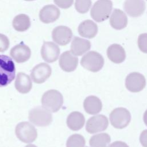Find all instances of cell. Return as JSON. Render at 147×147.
Masks as SVG:
<instances>
[{"mask_svg": "<svg viewBox=\"0 0 147 147\" xmlns=\"http://www.w3.org/2000/svg\"><path fill=\"white\" fill-rule=\"evenodd\" d=\"M91 4V0H75V7L77 11L84 14L89 10Z\"/></svg>", "mask_w": 147, "mask_h": 147, "instance_id": "obj_27", "label": "cell"}, {"mask_svg": "<svg viewBox=\"0 0 147 147\" xmlns=\"http://www.w3.org/2000/svg\"><path fill=\"white\" fill-rule=\"evenodd\" d=\"M146 85L145 77L138 72H131L129 74L125 80V86L128 90L133 92H138L142 90Z\"/></svg>", "mask_w": 147, "mask_h": 147, "instance_id": "obj_8", "label": "cell"}, {"mask_svg": "<svg viewBox=\"0 0 147 147\" xmlns=\"http://www.w3.org/2000/svg\"><path fill=\"white\" fill-rule=\"evenodd\" d=\"M10 45L9 38L4 34L0 33V52H5L6 51Z\"/></svg>", "mask_w": 147, "mask_h": 147, "instance_id": "obj_29", "label": "cell"}, {"mask_svg": "<svg viewBox=\"0 0 147 147\" xmlns=\"http://www.w3.org/2000/svg\"><path fill=\"white\" fill-rule=\"evenodd\" d=\"M25 147H37V146H36V145H33V144H29V145H26Z\"/></svg>", "mask_w": 147, "mask_h": 147, "instance_id": "obj_34", "label": "cell"}, {"mask_svg": "<svg viewBox=\"0 0 147 147\" xmlns=\"http://www.w3.org/2000/svg\"><path fill=\"white\" fill-rule=\"evenodd\" d=\"M30 122L37 126L49 125L52 121V115L49 111L43 107H36L31 109L28 115Z\"/></svg>", "mask_w": 147, "mask_h": 147, "instance_id": "obj_5", "label": "cell"}, {"mask_svg": "<svg viewBox=\"0 0 147 147\" xmlns=\"http://www.w3.org/2000/svg\"><path fill=\"white\" fill-rule=\"evenodd\" d=\"M16 68L12 59L0 55V87L9 84L15 78Z\"/></svg>", "mask_w": 147, "mask_h": 147, "instance_id": "obj_1", "label": "cell"}, {"mask_svg": "<svg viewBox=\"0 0 147 147\" xmlns=\"http://www.w3.org/2000/svg\"><path fill=\"white\" fill-rule=\"evenodd\" d=\"M131 119L129 111L125 108L118 107L113 110L110 114L111 124L117 129H123L127 126Z\"/></svg>", "mask_w": 147, "mask_h": 147, "instance_id": "obj_7", "label": "cell"}, {"mask_svg": "<svg viewBox=\"0 0 147 147\" xmlns=\"http://www.w3.org/2000/svg\"><path fill=\"white\" fill-rule=\"evenodd\" d=\"M86 141L84 137L79 134H74L71 136L67 140V147H84Z\"/></svg>", "mask_w": 147, "mask_h": 147, "instance_id": "obj_26", "label": "cell"}, {"mask_svg": "<svg viewBox=\"0 0 147 147\" xmlns=\"http://www.w3.org/2000/svg\"><path fill=\"white\" fill-rule=\"evenodd\" d=\"M145 7L144 0H125L123 5L126 13L133 17L140 16L144 12Z\"/></svg>", "mask_w": 147, "mask_h": 147, "instance_id": "obj_14", "label": "cell"}, {"mask_svg": "<svg viewBox=\"0 0 147 147\" xmlns=\"http://www.w3.org/2000/svg\"><path fill=\"white\" fill-rule=\"evenodd\" d=\"M78 64V58L71 51L63 52L59 59L60 68L65 72H70L76 69Z\"/></svg>", "mask_w": 147, "mask_h": 147, "instance_id": "obj_13", "label": "cell"}, {"mask_svg": "<svg viewBox=\"0 0 147 147\" xmlns=\"http://www.w3.org/2000/svg\"><path fill=\"white\" fill-rule=\"evenodd\" d=\"M140 141L143 147H147V130L142 131L141 133Z\"/></svg>", "mask_w": 147, "mask_h": 147, "instance_id": "obj_31", "label": "cell"}, {"mask_svg": "<svg viewBox=\"0 0 147 147\" xmlns=\"http://www.w3.org/2000/svg\"><path fill=\"white\" fill-rule=\"evenodd\" d=\"M25 1H34V0H25Z\"/></svg>", "mask_w": 147, "mask_h": 147, "instance_id": "obj_35", "label": "cell"}, {"mask_svg": "<svg viewBox=\"0 0 147 147\" xmlns=\"http://www.w3.org/2000/svg\"><path fill=\"white\" fill-rule=\"evenodd\" d=\"M55 3L62 9H68L73 4L74 0H53Z\"/></svg>", "mask_w": 147, "mask_h": 147, "instance_id": "obj_30", "label": "cell"}, {"mask_svg": "<svg viewBox=\"0 0 147 147\" xmlns=\"http://www.w3.org/2000/svg\"><path fill=\"white\" fill-rule=\"evenodd\" d=\"M52 37L56 43L64 46L70 42L72 37V32L67 26H58L52 30Z\"/></svg>", "mask_w": 147, "mask_h": 147, "instance_id": "obj_11", "label": "cell"}, {"mask_svg": "<svg viewBox=\"0 0 147 147\" xmlns=\"http://www.w3.org/2000/svg\"><path fill=\"white\" fill-rule=\"evenodd\" d=\"M41 103L44 108L50 112L55 113L59 110L63 103L62 94L56 90H50L42 96Z\"/></svg>", "mask_w": 147, "mask_h": 147, "instance_id": "obj_2", "label": "cell"}, {"mask_svg": "<svg viewBox=\"0 0 147 147\" xmlns=\"http://www.w3.org/2000/svg\"><path fill=\"white\" fill-rule=\"evenodd\" d=\"M110 141V136L107 133H103L92 136L89 143L91 147H107Z\"/></svg>", "mask_w": 147, "mask_h": 147, "instance_id": "obj_25", "label": "cell"}, {"mask_svg": "<svg viewBox=\"0 0 147 147\" xmlns=\"http://www.w3.org/2000/svg\"><path fill=\"white\" fill-rule=\"evenodd\" d=\"M138 46L142 52L147 53V33H142L138 36Z\"/></svg>", "mask_w": 147, "mask_h": 147, "instance_id": "obj_28", "label": "cell"}, {"mask_svg": "<svg viewBox=\"0 0 147 147\" xmlns=\"http://www.w3.org/2000/svg\"><path fill=\"white\" fill-rule=\"evenodd\" d=\"M52 73L51 67L47 63H41L36 65L32 70L31 78L32 80L37 84L45 82Z\"/></svg>", "mask_w": 147, "mask_h": 147, "instance_id": "obj_10", "label": "cell"}, {"mask_svg": "<svg viewBox=\"0 0 147 147\" xmlns=\"http://www.w3.org/2000/svg\"><path fill=\"white\" fill-rule=\"evenodd\" d=\"M109 147H129V146L122 141H115L113 142Z\"/></svg>", "mask_w": 147, "mask_h": 147, "instance_id": "obj_32", "label": "cell"}, {"mask_svg": "<svg viewBox=\"0 0 147 147\" xmlns=\"http://www.w3.org/2000/svg\"><path fill=\"white\" fill-rule=\"evenodd\" d=\"M79 34L83 37L92 38L98 32L97 25L90 20H87L80 24L78 26Z\"/></svg>", "mask_w": 147, "mask_h": 147, "instance_id": "obj_18", "label": "cell"}, {"mask_svg": "<svg viewBox=\"0 0 147 147\" xmlns=\"http://www.w3.org/2000/svg\"><path fill=\"white\" fill-rule=\"evenodd\" d=\"M112 8L111 0H98L91 9V16L96 22L104 21L109 18Z\"/></svg>", "mask_w": 147, "mask_h": 147, "instance_id": "obj_3", "label": "cell"}, {"mask_svg": "<svg viewBox=\"0 0 147 147\" xmlns=\"http://www.w3.org/2000/svg\"><path fill=\"white\" fill-rule=\"evenodd\" d=\"M14 85L16 90L21 94L29 92L32 87V83L29 76L22 72L17 74Z\"/></svg>", "mask_w": 147, "mask_h": 147, "instance_id": "obj_17", "label": "cell"}, {"mask_svg": "<svg viewBox=\"0 0 147 147\" xmlns=\"http://www.w3.org/2000/svg\"><path fill=\"white\" fill-rule=\"evenodd\" d=\"M85 123V118L83 114L78 111H74L69 114L67 119L68 127L73 131L81 129Z\"/></svg>", "mask_w": 147, "mask_h": 147, "instance_id": "obj_23", "label": "cell"}, {"mask_svg": "<svg viewBox=\"0 0 147 147\" xmlns=\"http://www.w3.org/2000/svg\"><path fill=\"white\" fill-rule=\"evenodd\" d=\"M110 24L115 29H122L127 26V17L123 11L115 9L113 10L111 15Z\"/></svg>", "mask_w": 147, "mask_h": 147, "instance_id": "obj_19", "label": "cell"}, {"mask_svg": "<svg viewBox=\"0 0 147 147\" xmlns=\"http://www.w3.org/2000/svg\"><path fill=\"white\" fill-rule=\"evenodd\" d=\"M109 125L107 117L103 115H97L91 117L86 123V129L91 134L96 133L106 130Z\"/></svg>", "mask_w": 147, "mask_h": 147, "instance_id": "obj_9", "label": "cell"}, {"mask_svg": "<svg viewBox=\"0 0 147 147\" xmlns=\"http://www.w3.org/2000/svg\"><path fill=\"white\" fill-rule=\"evenodd\" d=\"M41 55L44 61L48 63L56 61L60 55V48L54 42L45 41L41 47Z\"/></svg>", "mask_w": 147, "mask_h": 147, "instance_id": "obj_12", "label": "cell"}, {"mask_svg": "<svg viewBox=\"0 0 147 147\" xmlns=\"http://www.w3.org/2000/svg\"><path fill=\"white\" fill-rule=\"evenodd\" d=\"M91 42L86 39L75 37L71 45V52L76 56H81L90 50Z\"/></svg>", "mask_w": 147, "mask_h": 147, "instance_id": "obj_20", "label": "cell"}, {"mask_svg": "<svg viewBox=\"0 0 147 147\" xmlns=\"http://www.w3.org/2000/svg\"><path fill=\"white\" fill-rule=\"evenodd\" d=\"M80 64L85 69L96 72L102 68L104 65V59L98 52L90 51L82 57Z\"/></svg>", "mask_w": 147, "mask_h": 147, "instance_id": "obj_4", "label": "cell"}, {"mask_svg": "<svg viewBox=\"0 0 147 147\" xmlns=\"http://www.w3.org/2000/svg\"><path fill=\"white\" fill-rule=\"evenodd\" d=\"M60 14V10L56 6L48 5L41 9L39 13V17L42 22L49 24L56 21L59 18Z\"/></svg>", "mask_w": 147, "mask_h": 147, "instance_id": "obj_16", "label": "cell"}, {"mask_svg": "<svg viewBox=\"0 0 147 147\" xmlns=\"http://www.w3.org/2000/svg\"><path fill=\"white\" fill-rule=\"evenodd\" d=\"M143 119H144V122L145 123V125L147 126V110L145 111V112L144 114V116H143Z\"/></svg>", "mask_w": 147, "mask_h": 147, "instance_id": "obj_33", "label": "cell"}, {"mask_svg": "<svg viewBox=\"0 0 147 147\" xmlns=\"http://www.w3.org/2000/svg\"><path fill=\"white\" fill-rule=\"evenodd\" d=\"M10 55L17 63H24L30 57L31 51L28 46L22 43L13 47Z\"/></svg>", "mask_w": 147, "mask_h": 147, "instance_id": "obj_15", "label": "cell"}, {"mask_svg": "<svg viewBox=\"0 0 147 147\" xmlns=\"http://www.w3.org/2000/svg\"><path fill=\"white\" fill-rule=\"evenodd\" d=\"M83 107L86 113L89 114H96L99 113L102 108L101 100L96 96H87L84 100Z\"/></svg>", "mask_w": 147, "mask_h": 147, "instance_id": "obj_22", "label": "cell"}, {"mask_svg": "<svg viewBox=\"0 0 147 147\" xmlns=\"http://www.w3.org/2000/svg\"><path fill=\"white\" fill-rule=\"evenodd\" d=\"M108 58L113 63H121L126 58V53L123 48L117 44L111 45L107 50Z\"/></svg>", "mask_w": 147, "mask_h": 147, "instance_id": "obj_21", "label": "cell"}, {"mask_svg": "<svg viewBox=\"0 0 147 147\" xmlns=\"http://www.w3.org/2000/svg\"><path fill=\"white\" fill-rule=\"evenodd\" d=\"M15 133L17 137L25 143L32 142L36 140L37 137L36 129L28 122H22L17 124Z\"/></svg>", "mask_w": 147, "mask_h": 147, "instance_id": "obj_6", "label": "cell"}, {"mask_svg": "<svg viewBox=\"0 0 147 147\" xmlns=\"http://www.w3.org/2000/svg\"><path fill=\"white\" fill-rule=\"evenodd\" d=\"M13 26L18 32H24L30 26V21L29 16L24 14L16 16L13 20Z\"/></svg>", "mask_w": 147, "mask_h": 147, "instance_id": "obj_24", "label": "cell"}]
</instances>
